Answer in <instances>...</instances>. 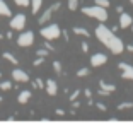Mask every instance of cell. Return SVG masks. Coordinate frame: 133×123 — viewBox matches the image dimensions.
Here are the masks:
<instances>
[{
    "label": "cell",
    "mask_w": 133,
    "mask_h": 123,
    "mask_svg": "<svg viewBox=\"0 0 133 123\" xmlns=\"http://www.w3.org/2000/svg\"><path fill=\"white\" fill-rule=\"evenodd\" d=\"M96 38H97L109 51H113L114 55H119V53H123V50H125L123 41L119 40L109 28H106L104 24H99L97 28H96Z\"/></svg>",
    "instance_id": "cell-1"
},
{
    "label": "cell",
    "mask_w": 133,
    "mask_h": 123,
    "mask_svg": "<svg viewBox=\"0 0 133 123\" xmlns=\"http://www.w3.org/2000/svg\"><path fill=\"white\" fill-rule=\"evenodd\" d=\"M82 14H85V16L92 17V19H97L101 21V22H106L108 21V12H106L104 7H99V5H92V7H84L82 9Z\"/></svg>",
    "instance_id": "cell-2"
},
{
    "label": "cell",
    "mask_w": 133,
    "mask_h": 123,
    "mask_svg": "<svg viewBox=\"0 0 133 123\" xmlns=\"http://www.w3.org/2000/svg\"><path fill=\"white\" fill-rule=\"evenodd\" d=\"M60 34H62V29H60L58 24H48V26L41 28V36H43L44 40H48V41L60 38Z\"/></svg>",
    "instance_id": "cell-3"
},
{
    "label": "cell",
    "mask_w": 133,
    "mask_h": 123,
    "mask_svg": "<svg viewBox=\"0 0 133 123\" xmlns=\"http://www.w3.org/2000/svg\"><path fill=\"white\" fill-rule=\"evenodd\" d=\"M34 43V33L32 31H24L19 34V38H17V44L22 48H28L31 46V44Z\"/></svg>",
    "instance_id": "cell-4"
},
{
    "label": "cell",
    "mask_w": 133,
    "mask_h": 123,
    "mask_svg": "<svg viewBox=\"0 0 133 123\" xmlns=\"http://www.w3.org/2000/svg\"><path fill=\"white\" fill-rule=\"evenodd\" d=\"M60 5H62V4H60V2H56V4H53L51 7H48L46 10H44L43 14H41V17L38 19V22L41 24V26H44V24H46L48 21H50L51 17H53V12H56V10L60 9Z\"/></svg>",
    "instance_id": "cell-5"
},
{
    "label": "cell",
    "mask_w": 133,
    "mask_h": 123,
    "mask_svg": "<svg viewBox=\"0 0 133 123\" xmlns=\"http://www.w3.org/2000/svg\"><path fill=\"white\" fill-rule=\"evenodd\" d=\"M26 28V16L24 14H17L10 19V29L14 31H22Z\"/></svg>",
    "instance_id": "cell-6"
},
{
    "label": "cell",
    "mask_w": 133,
    "mask_h": 123,
    "mask_svg": "<svg viewBox=\"0 0 133 123\" xmlns=\"http://www.w3.org/2000/svg\"><path fill=\"white\" fill-rule=\"evenodd\" d=\"M118 68L121 70V77L126 80H133V67L130 63H125V62H121V63H118Z\"/></svg>",
    "instance_id": "cell-7"
},
{
    "label": "cell",
    "mask_w": 133,
    "mask_h": 123,
    "mask_svg": "<svg viewBox=\"0 0 133 123\" xmlns=\"http://www.w3.org/2000/svg\"><path fill=\"white\" fill-rule=\"evenodd\" d=\"M12 79L16 80V82H21V84L29 82V75H28V72L21 70V68H14V70H12Z\"/></svg>",
    "instance_id": "cell-8"
},
{
    "label": "cell",
    "mask_w": 133,
    "mask_h": 123,
    "mask_svg": "<svg viewBox=\"0 0 133 123\" xmlns=\"http://www.w3.org/2000/svg\"><path fill=\"white\" fill-rule=\"evenodd\" d=\"M106 62H108V55H104V53H96V55L90 56V65L92 67H101Z\"/></svg>",
    "instance_id": "cell-9"
},
{
    "label": "cell",
    "mask_w": 133,
    "mask_h": 123,
    "mask_svg": "<svg viewBox=\"0 0 133 123\" xmlns=\"http://www.w3.org/2000/svg\"><path fill=\"white\" fill-rule=\"evenodd\" d=\"M44 89H46L48 96H56V92H58V86H56V82L53 79H48L44 82Z\"/></svg>",
    "instance_id": "cell-10"
},
{
    "label": "cell",
    "mask_w": 133,
    "mask_h": 123,
    "mask_svg": "<svg viewBox=\"0 0 133 123\" xmlns=\"http://www.w3.org/2000/svg\"><path fill=\"white\" fill-rule=\"evenodd\" d=\"M131 22H133L131 16H130V14H126V12H121V17H119V28H121V29H126V28H130V26H131Z\"/></svg>",
    "instance_id": "cell-11"
},
{
    "label": "cell",
    "mask_w": 133,
    "mask_h": 123,
    "mask_svg": "<svg viewBox=\"0 0 133 123\" xmlns=\"http://www.w3.org/2000/svg\"><path fill=\"white\" fill-rule=\"evenodd\" d=\"M10 16H12V12L9 9V5L4 0H0V17H10Z\"/></svg>",
    "instance_id": "cell-12"
},
{
    "label": "cell",
    "mask_w": 133,
    "mask_h": 123,
    "mask_svg": "<svg viewBox=\"0 0 133 123\" xmlns=\"http://www.w3.org/2000/svg\"><path fill=\"white\" fill-rule=\"evenodd\" d=\"M29 99H31V91H21L19 96H17V101H19L21 104H26Z\"/></svg>",
    "instance_id": "cell-13"
},
{
    "label": "cell",
    "mask_w": 133,
    "mask_h": 123,
    "mask_svg": "<svg viewBox=\"0 0 133 123\" xmlns=\"http://www.w3.org/2000/svg\"><path fill=\"white\" fill-rule=\"evenodd\" d=\"M99 87H101L102 91H106V92H113L114 89H116V86H114V84L106 82V80H101V82H99Z\"/></svg>",
    "instance_id": "cell-14"
},
{
    "label": "cell",
    "mask_w": 133,
    "mask_h": 123,
    "mask_svg": "<svg viewBox=\"0 0 133 123\" xmlns=\"http://www.w3.org/2000/svg\"><path fill=\"white\" fill-rule=\"evenodd\" d=\"M29 5H31L32 14H38L39 9H41V5H43V0H31V2H29Z\"/></svg>",
    "instance_id": "cell-15"
},
{
    "label": "cell",
    "mask_w": 133,
    "mask_h": 123,
    "mask_svg": "<svg viewBox=\"0 0 133 123\" xmlns=\"http://www.w3.org/2000/svg\"><path fill=\"white\" fill-rule=\"evenodd\" d=\"M2 56H4V58L7 60V62H10L12 65H17V63H19V60H17L16 56L12 55V53H9V51H5V53H4V55H2Z\"/></svg>",
    "instance_id": "cell-16"
},
{
    "label": "cell",
    "mask_w": 133,
    "mask_h": 123,
    "mask_svg": "<svg viewBox=\"0 0 133 123\" xmlns=\"http://www.w3.org/2000/svg\"><path fill=\"white\" fill-rule=\"evenodd\" d=\"M74 33H75V34H78V36H85V38H89V36H90V33L87 31L85 28H74Z\"/></svg>",
    "instance_id": "cell-17"
},
{
    "label": "cell",
    "mask_w": 133,
    "mask_h": 123,
    "mask_svg": "<svg viewBox=\"0 0 133 123\" xmlns=\"http://www.w3.org/2000/svg\"><path fill=\"white\" fill-rule=\"evenodd\" d=\"M131 108H133V103H131V101H125V103L118 104L116 109H119V111H125V109H131Z\"/></svg>",
    "instance_id": "cell-18"
},
{
    "label": "cell",
    "mask_w": 133,
    "mask_h": 123,
    "mask_svg": "<svg viewBox=\"0 0 133 123\" xmlns=\"http://www.w3.org/2000/svg\"><path fill=\"white\" fill-rule=\"evenodd\" d=\"M0 89H2V91H10L12 89V82H9V80L0 82Z\"/></svg>",
    "instance_id": "cell-19"
},
{
    "label": "cell",
    "mask_w": 133,
    "mask_h": 123,
    "mask_svg": "<svg viewBox=\"0 0 133 123\" xmlns=\"http://www.w3.org/2000/svg\"><path fill=\"white\" fill-rule=\"evenodd\" d=\"M89 74H90V70H89V68H87V67H82V68H80V70L77 72V75H78V77H87V75H89Z\"/></svg>",
    "instance_id": "cell-20"
},
{
    "label": "cell",
    "mask_w": 133,
    "mask_h": 123,
    "mask_svg": "<svg viewBox=\"0 0 133 123\" xmlns=\"http://www.w3.org/2000/svg\"><path fill=\"white\" fill-rule=\"evenodd\" d=\"M68 9H70V10H77L78 9V0H68Z\"/></svg>",
    "instance_id": "cell-21"
},
{
    "label": "cell",
    "mask_w": 133,
    "mask_h": 123,
    "mask_svg": "<svg viewBox=\"0 0 133 123\" xmlns=\"http://www.w3.org/2000/svg\"><path fill=\"white\" fill-rule=\"evenodd\" d=\"M94 2H96V5H99V7H104V9L109 7V0H94Z\"/></svg>",
    "instance_id": "cell-22"
},
{
    "label": "cell",
    "mask_w": 133,
    "mask_h": 123,
    "mask_svg": "<svg viewBox=\"0 0 133 123\" xmlns=\"http://www.w3.org/2000/svg\"><path fill=\"white\" fill-rule=\"evenodd\" d=\"M29 2H31V0H14V4L19 5V7H28Z\"/></svg>",
    "instance_id": "cell-23"
},
{
    "label": "cell",
    "mask_w": 133,
    "mask_h": 123,
    "mask_svg": "<svg viewBox=\"0 0 133 123\" xmlns=\"http://www.w3.org/2000/svg\"><path fill=\"white\" fill-rule=\"evenodd\" d=\"M53 68H55L56 74H62V63H60L58 60H56V62H53Z\"/></svg>",
    "instance_id": "cell-24"
},
{
    "label": "cell",
    "mask_w": 133,
    "mask_h": 123,
    "mask_svg": "<svg viewBox=\"0 0 133 123\" xmlns=\"http://www.w3.org/2000/svg\"><path fill=\"white\" fill-rule=\"evenodd\" d=\"M32 86H34V87H39V89H43L44 87V82L41 79H36L34 82H32Z\"/></svg>",
    "instance_id": "cell-25"
},
{
    "label": "cell",
    "mask_w": 133,
    "mask_h": 123,
    "mask_svg": "<svg viewBox=\"0 0 133 123\" xmlns=\"http://www.w3.org/2000/svg\"><path fill=\"white\" fill-rule=\"evenodd\" d=\"M36 55H38V56H43V58H46V56H48V50H46V48H43V50H38V51H36Z\"/></svg>",
    "instance_id": "cell-26"
},
{
    "label": "cell",
    "mask_w": 133,
    "mask_h": 123,
    "mask_svg": "<svg viewBox=\"0 0 133 123\" xmlns=\"http://www.w3.org/2000/svg\"><path fill=\"white\" fill-rule=\"evenodd\" d=\"M43 62H44L43 56H38V58H36L34 62H32V65H34V67H39V65H43Z\"/></svg>",
    "instance_id": "cell-27"
},
{
    "label": "cell",
    "mask_w": 133,
    "mask_h": 123,
    "mask_svg": "<svg viewBox=\"0 0 133 123\" xmlns=\"http://www.w3.org/2000/svg\"><path fill=\"white\" fill-rule=\"evenodd\" d=\"M78 96H80V91H78V89H75V91L70 94V101H75V99L78 98Z\"/></svg>",
    "instance_id": "cell-28"
},
{
    "label": "cell",
    "mask_w": 133,
    "mask_h": 123,
    "mask_svg": "<svg viewBox=\"0 0 133 123\" xmlns=\"http://www.w3.org/2000/svg\"><path fill=\"white\" fill-rule=\"evenodd\" d=\"M96 108H97L99 111H102V113L108 109V108H106V104H102V103H96Z\"/></svg>",
    "instance_id": "cell-29"
},
{
    "label": "cell",
    "mask_w": 133,
    "mask_h": 123,
    "mask_svg": "<svg viewBox=\"0 0 133 123\" xmlns=\"http://www.w3.org/2000/svg\"><path fill=\"white\" fill-rule=\"evenodd\" d=\"M82 51L84 53L89 51V43H87V41H82Z\"/></svg>",
    "instance_id": "cell-30"
},
{
    "label": "cell",
    "mask_w": 133,
    "mask_h": 123,
    "mask_svg": "<svg viewBox=\"0 0 133 123\" xmlns=\"http://www.w3.org/2000/svg\"><path fill=\"white\" fill-rule=\"evenodd\" d=\"M44 48H46L48 51H53V50H55V48L51 46V44H50V43H48V41H44Z\"/></svg>",
    "instance_id": "cell-31"
},
{
    "label": "cell",
    "mask_w": 133,
    "mask_h": 123,
    "mask_svg": "<svg viewBox=\"0 0 133 123\" xmlns=\"http://www.w3.org/2000/svg\"><path fill=\"white\" fill-rule=\"evenodd\" d=\"M111 92H106V91H102V89H99V96H109Z\"/></svg>",
    "instance_id": "cell-32"
},
{
    "label": "cell",
    "mask_w": 133,
    "mask_h": 123,
    "mask_svg": "<svg viewBox=\"0 0 133 123\" xmlns=\"http://www.w3.org/2000/svg\"><path fill=\"white\" fill-rule=\"evenodd\" d=\"M72 103H74V108H72V109H77V108L80 106V103H77V101H72Z\"/></svg>",
    "instance_id": "cell-33"
},
{
    "label": "cell",
    "mask_w": 133,
    "mask_h": 123,
    "mask_svg": "<svg viewBox=\"0 0 133 123\" xmlns=\"http://www.w3.org/2000/svg\"><path fill=\"white\" fill-rule=\"evenodd\" d=\"M56 115H58V116H63V115H65V111H63V109H56Z\"/></svg>",
    "instance_id": "cell-34"
},
{
    "label": "cell",
    "mask_w": 133,
    "mask_h": 123,
    "mask_svg": "<svg viewBox=\"0 0 133 123\" xmlns=\"http://www.w3.org/2000/svg\"><path fill=\"white\" fill-rule=\"evenodd\" d=\"M85 96H87V98H90V96H92V92H90V89H85Z\"/></svg>",
    "instance_id": "cell-35"
},
{
    "label": "cell",
    "mask_w": 133,
    "mask_h": 123,
    "mask_svg": "<svg viewBox=\"0 0 133 123\" xmlns=\"http://www.w3.org/2000/svg\"><path fill=\"white\" fill-rule=\"evenodd\" d=\"M128 51H133V44H130V46H128Z\"/></svg>",
    "instance_id": "cell-36"
},
{
    "label": "cell",
    "mask_w": 133,
    "mask_h": 123,
    "mask_svg": "<svg viewBox=\"0 0 133 123\" xmlns=\"http://www.w3.org/2000/svg\"><path fill=\"white\" fill-rule=\"evenodd\" d=\"M130 4H131V5H133V0H130Z\"/></svg>",
    "instance_id": "cell-37"
},
{
    "label": "cell",
    "mask_w": 133,
    "mask_h": 123,
    "mask_svg": "<svg viewBox=\"0 0 133 123\" xmlns=\"http://www.w3.org/2000/svg\"><path fill=\"white\" fill-rule=\"evenodd\" d=\"M0 103H2V96H0Z\"/></svg>",
    "instance_id": "cell-38"
},
{
    "label": "cell",
    "mask_w": 133,
    "mask_h": 123,
    "mask_svg": "<svg viewBox=\"0 0 133 123\" xmlns=\"http://www.w3.org/2000/svg\"><path fill=\"white\" fill-rule=\"evenodd\" d=\"M131 29H133V22H131Z\"/></svg>",
    "instance_id": "cell-39"
},
{
    "label": "cell",
    "mask_w": 133,
    "mask_h": 123,
    "mask_svg": "<svg viewBox=\"0 0 133 123\" xmlns=\"http://www.w3.org/2000/svg\"><path fill=\"white\" fill-rule=\"evenodd\" d=\"M0 38H2V34H0Z\"/></svg>",
    "instance_id": "cell-40"
}]
</instances>
